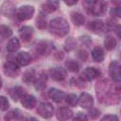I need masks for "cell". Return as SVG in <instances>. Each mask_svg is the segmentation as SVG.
I'll return each instance as SVG.
<instances>
[{
	"label": "cell",
	"instance_id": "6da1fadb",
	"mask_svg": "<svg viewBox=\"0 0 121 121\" xmlns=\"http://www.w3.org/2000/svg\"><path fill=\"white\" fill-rule=\"evenodd\" d=\"M50 30L58 36H64L69 32V24L63 18H55L50 22Z\"/></svg>",
	"mask_w": 121,
	"mask_h": 121
},
{
	"label": "cell",
	"instance_id": "7a4b0ae2",
	"mask_svg": "<svg viewBox=\"0 0 121 121\" xmlns=\"http://www.w3.org/2000/svg\"><path fill=\"white\" fill-rule=\"evenodd\" d=\"M85 5L87 6V10L89 13L95 15V16H98L101 13H103L105 11V6H107V4L105 2H101L98 3L96 1H86Z\"/></svg>",
	"mask_w": 121,
	"mask_h": 121
},
{
	"label": "cell",
	"instance_id": "3957f363",
	"mask_svg": "<svg viewBox=\"0 0 121 121\" xmlns=\"http://www.w3.org/2000/svg\"><path fill=\"white\" fill-rule=\"evenodd\" d=\"M37 112L43 118H49L54 113V107L50 103L43 102V103H40V105L38 106Z\"/></svg>",
	"mask_w": 121,
	"mask_h": 121
},
{
	"label": "cell",
	"instance_id": "277c9868",
	"mask_svg": "<svg viewBox=\"0 0 121 121\" xmlns=\"http://www.w3.org/2000/svg\"><path fill=\"white\" fill-rule=\"evenodd\" d=\"M4 73L7 77L16 78L20 73V68L13 61H7L4 64Z\"/></svg>",
	"mask_w": 121,
	"mask_h": 121
},
{
	"label": "cell",
	"instance_id": "5b68a950",
	"mask_svg": "<svg viewBox=\"0 0 121 121\" xmlns=\"http://www.w3.org/2000/svg\"><path fill=\"white\" fill-rule=\"evenodd\" d=\"M34 14V8L32 6H22L17 13V16L19 18V20L23 21V20H29L32 18Z\"/></svg>",
	"mask_w": 121,
	"mask_h": 121
},
{
	"label": "cell",
	"instance_id": "8992f818",
	"mask_svg": "<svg viewBox=\"0 0 121 121\" xmlns=\"http://www.w3.org/2000/svg\"><path fill=\"white\" fill-rule=\"evenodd\" d=\"M109 73H110V76L112 77V78L114 81L120 82L121 74H120V65H119L118 61L113 60V61L111 62L110 67H109Z\"/></svg>",
	"mask_w": 121,
	"mask_h": 121
},
{
	"label": "cell",
	"instance_id": "52a82bcc",
	"mask_svg": "<svg viewBox=\"0 0 121 121\" xmlns=\"http://www.w3.org/2000/svg\"><path fill=\"white\" fill-rule=\"evenodd\" d=\"M100 75H101V72L98 69H96L95 67H87L82 72L81 77L83 79L90 81V80H93V79L98 78Z\"/></svg>",
	"mask_w": 121,
	"mask_h": 121
},
{
	"label": "cell",
	"instance_id": "ba28073f",
	"mask_svg": "<svg viewBox=\"0 0 121 121\" xmlns=\"http://www.w3.org/2000/svg\"><path fill=\"white\" fill-rule=\"evenodd\" d=\"M79 106L83 109H89L93 106L94 104V99L92 97L91 95H89L88 93H82L78 98V102Z\"/></svg>",
	"mask_w": 121,
	"mask_h": 121
},
{
	"label": "cell",
	"instance_id": "9c48e42d",
	"mask_svg": "<svg viewBox=\"0 0 121 121\" xmlns=\"http://www.w3.org/2000/svg\"><path fill=\"white\" fill-rule=\"evenodd\" d=\"M1 12L7 17H12L16 13L15 5L12 2H5L1 6Z\"/></svg>",
	"mask_w": 121,
	"mask_h": 121
},
{
	"label": "cell",
	"instance_id": "30bf717a",
	"mask_svg": "<svg viewBox=\"0 0 121 121\" xmlns=\"http://www.w3.org/2000/svg\"><path fill=\"white\" fill-rule=\"evenodd\" d=\"M50 76L54 80H63L66 78V71L62 67H53L50 69Z\"/></svg>",
	"mask_w": 121,
	"mask_h": 121
},
{
	"label": "cell",
	"instance_id": "8fae6325",
	"mask_svg": "<svg viewBox=\"0 0 121 121\" xmlns=\"http://www.w3.org/2000/svg\"><path fill=\"white\" fill-rule=\"evenodd\" d=\"M73 116V112L66 107H62L58 110L57 112V118L60 121H67Z\"/></svg>",
	"mask_w": 121,
	"mask_h": 121
},
{
	"label": "cell",
	"instance_id": "7c38bea8",
	"mask_svg": "<svg viewBox=\"0 0 121 121\" xmlns=\"http://www.w3.org/2000/svg\"><path fill=\"white\" fill-rule=\"evenodd\" d=\"M48 95H49V97H50L53 101H55V102H57V103L61 102V101L63 100L64 96H65V95H64V93H63L62 91L58 90V89H56V88H51V89L49 90V92H48Z\"/></svg>",
	"mask_w": 121,
	"mask_h": 121
},
{
	"label": "cell",
	"instance_id": "4fadbf2b",
	"mask_svg": "<svg viewBox=\"0 0 121 121\" xmlns=\"http://www.w3.org/2000/svg\"><path fill=\"white\" fill-rule=\"evenodd\" d=\"M21 103L26 109H32L36 105V98L31 95H25L21 98Z\"/></svg>",
	"mask_w": 121,
	"mask_h": 121
},
{
	"label": "cell",
	"instance_id": "5bb4252c",
	"mask_svg": "<svg viewBox=\"0 0 121 121\" xmlns=\"http://www.w3.org/2000/svg\"><path fill=\"white\" fill-rule=\"evenodd\" d=\"M20 37L22 38L23 41L25 42H27L31 39L32 37V34H33V28L31 26H25L23 27H21L20 31Z\"/></svg>",
	"mask_w": 121,
	"mask_h": 121
},
{
	"label": "cell",
	"instance_id": "9a60e30c",
	"mask_svg": "<svg viewBox=\"0 0 121 121\" xmlns=\"http://www.w3.org/2000/svg\"><path fill=\"white\" fill-rule=\"evenodd\" d=\"M16 60L18 61V63H19L20 65L26 66V65H27V64L30 62L31 58H30V55H29L27 52L22 51V52H20V53L17 54V56H16Z\"/></svg>",
	"mask_w": 121,
	"mask_h": 121
},
{
	"label": "cell",
	"instance_id": "2e32d148",
	"mask_svg": "<svg viewBox=\"0 0 121 121\" xmlns=\"http://www.w3.org/2000/svg\"><path fill=\"white\" fill-rule=\"evenodd\" d=\"M24 94H25V91H24L23 87H21V86H15L9 91V95L14 101H17L20 98H22L25 95Z\"/></svg>",
	"mask_w": 121,
	"mask_h": 121
},
{
	"label": "cell",
	"instance_id": "e0dca14e",
	"mask_svg": "<svg viewBox=\"0 0 121 121\" xmlns=\"http://www.w3.org/2000/svg\"><path fill=\"white\" fill-rule=\"evenodd\" d=\"M46 80H47V78H46V75L42 73L39 78L37 79H35L34 81V87L36 90L38 91H42L45 88V85H46Z\"/></svg>",
	"mask_w": 121,
	"mask_h": 121
},
{
	"label": "cell",
	"instance_id": "ac0fdd59",
	"mask_svg": "<svg viewBox=\"0 0 121 121\" xmlns=\"http://www.w3.org/2000/svg\"><path fill=\"white\" fill-rule=\"evenodd\" d=\"M88 27L95 33H98L100 31H103V29L105 28V24L101 21V20H95L93 22H90V24L88 25Z\"/></svg>",
	"mask_w": 121,
	"mask_h": 121
},
{
	"label": "cell",
	"instance_id": "d6986e66",
	"mask_svg": "<svg viewBox=\"0 0 121 121\" xmlns=\"http://www.w3.org/2000/svg\"><path fill=\"white\" fill-rule=\"evenodd\" d=\"M71 20H72V22H73L76 26H81V25L84 24L85 18H84V16H83L80 12L73 11V12L71 13Z\"/></svg>",
	"mask_w": 121,
	"mask_h": 121
},
{
	"label": "cell",
	"instance_id": "ffe728a7",
	"mask_svg": "<svg viewBox=\"0 0 121 121\" xmlns=\"http://www.w3.org/2000/svg\"><path fill=\"white\" fill-rule=\"evenodd\" d=\"M92 57L95 61H98V62L102 61L104 60V51H103V49L99 46L95 47L92 51Z\"/></svg>",
	"mask_w": 121,
	"mask_h": 121
},
{
	"label": "cell",
	"instance_id": "44dd1931",
	"mask_svg": "<svg viewBox=\"0 0 121 121\" xmlns=\"http://www.w3.org/2000/svg\"><path fill=\"white\" fill-rule=\"evenodd\" d=\"M20 47V42L17 38H12L9 40V42L8 43L7 45V50L9 52H15L19 49Z\"/></svg>",
	"mask_w": 121,
	"mask_h": 121
},
{
	"label": "cell",
	"instance_id": "7402d4cb",
	"mask_svg": "<svg viewBox=\"0 0 121 121\" xmlns=\"http://www.w3.org/2000/svg\"><path fill=\"white\" fill-rule=\"evenodd\" d=\"M58 5H59L58 1H47L43 5V9L45 12H52L57 9Z\"/></svg>",
	"mask_w": 121,
	"mask_h": 121
},
{
	"label": "cell",
	"instance_id": "603a6c76",
	"mask_svg": "<svg viewBox=\"0 0 121 121\" xmlns=\"http://www.w3.org/2000/svg\"><path fill=\"white\" fill-rule=\"evenodd\" d=\"M12 34V30L7 26H0V38L1 39H7L9 37H10Z\"/></svg>",
	"mask_w": 121,
	"mask_h": 121
},
{
	"label": "cell",
	"instance_id": "cb8c5ba5",
	"mask_svg": "<svg viewBox=\"0 0 121 121\" xmlns=\"http://www.w3.org/2000/svg\"><path fill=\"white\" fill-rule=\"evenodd\" d=\"M104 44H105L106 49L112 50V49H113V48L115 47V45H116V41H115V39H114L112 36H108V37H106V39H105V41H104Z\"/></svg>",
	"mask_w": 121,
	"mask_h": 121
},
{
	"label": "cell",
	"instance_id": "d4e9b609",
	"mask_svg": "<svg viewBox=\"0 0 121 121\" xmlns=\"http://www.w3.org/2000/svg\"><path fill=\"white\" fill-rule=\"evenodd\" d=\"M35 71L34 70H27L24 76H23V79L24 81H26V83H30V82H34L35 81Z\"/></svg>",
	"mask_w": 121,
	"mask_h": 121
},
{
	"label": "cell",
	"instance_id": "484cf974",
	"mask_svg": "<svg viewBox=\"0 0 121 121\" xmlns=\"http://www.w3.org/2000/svg\"><path fill=\"white\" fill-rule=\"evenodd\" d=\"M65 66L71 72H78V68H79L78 63L76 60H66Z\"/></svg>",
	"mask_w": 121,
	"mask_h": 121
},
{
	"label": "cell",
	"instance_id": "4316f807",
	"mask_svg": "<svg viewBox=\"0 0 121 121\" xmlns=\"http://www.w3.org/2000/svg\"><path fill=\"white\" fill-rule=\"evenodd\" d=\"M65 100H66V103L69 106H72V107H76L78 102V98L77 95H75V94H69L66 96Z\"/></svg>",
	"mask_w": 121,
	"mask_h": 121
},
{
	"label": "cell",
	"instance_id": "83f0119b",
	"mask_svg": "<svg viewBox=\"0 0 121 121\" xmlns=\"http://www.w3.org/2000/svg\"><path fill=\"white\" fill-rule=\"evenodd\" d=\"M36 25H37V26H38L39 28H41V29H43V28H44V27L46 26V19H45V16H44L43 14L41 13V14L38 16L37 21H36Z\"/></svg>",
	"mask_w": 121,
	"mask_h": 121
},
{
	"label": "cell",
	"instance_id": "f1b7e54d",
	"mask_svg": "<svg viewBox=\"0 0 121 121\" xmlns=\"http://www.w3.org/2000/svg\"><path fill=\"white\" fill-rule=\"evenodd\" d=\"M9 107V103L8 101V99L5 96H0V110L1 111H6L8 110Z\"/></svg>",
	"mask_w": 121,
	"mask_h": 121
},
{
	"label": "cell",
	"instance_id": "f546056e",
	"mask_svg": "<svg viewBox=\"0 0 121 121\" xmlns=\"http://www.w3.org/2000/svg\"><path fill=\"white\" fill-rule=\"evenodd\" d=\"M65 45H66V46H65L66 49L71 50V49L75 48V46H76V42H75V40H74L73 38H69L68 40H66Z\"/></svg>",
	"mask_w": 121,
	"mask_h": 121
},
{
	"label": "cell",
	"instance_id": "4dcf8cb0",
	"mask_svg": "<svg viewBox=\"0 0 121 121\" xmlns=\"http://www.w3.org/2000/svg\"><path fill=\"white\" fill-rule=\"evenodd\" d=\"M73 121H88V119H87V116H86L84 113L78 112V113L74 117Z\"/></svg>",
	"mask_w": 121,
	"mask_h": 121
},
{
	"label": "cell",
	"instance_id": "1f68e13d",
	"mask_svg": "<svg viewBox=\"0 0 121 121\" xmlns=\"http://www.w3.org/2000/svg\"><path fill=\"white\" fill-rule=\"evenodd\" d=\"M101 121H119L118 117L114 114H108V115H105Z\"/></svg>",
	"mask_w": 121,
	"mask_h": 121
},
{
	"label": "cell",
	"instance_id": "d6a6232c",
	"mask_svg": "<svg viewBox=\"0 0 121 121\" xmlns=\"http://www.w3.org/2000/svg\"><path fill=\"white\" fill-rule=\"evenodd\" d=\"M111 15L116 16V17H120V16H121V9H120V7L112 8V10H111Z\"/></svg>",
	"mask_w": 121,
	"mask_h": 121
},
{
	"label": "cell",
	"instance_id": "836d02e7",
	"mask_svg": "<svg viewBox=\"0 0 121 121\" xmlns=\"http://www.w3.org/2000/svg\"><path fill=\"white\" fill-rule=\"evenodd\" d=\"M89 115L91 118H96L99 115V111L96 109H91V111L89 112Z\"/></svg>",
	"mask_w": 121,
	"mask_h": 121
},
{
	"label": "cell",
	"instance_id": "e575fe53",
	"mask_svg": "<svg viewBox=\"0 0 121 121\" xmlns=\"http://www.w3.org/2000/svg\"><path fill=\"white\" fill-rule=\"evenodd\" d=\"M64 3L68 6H72V5H75L77 4V0H74V1H64Z\"/></svg>",
	"mask_w": 121,
	"mask_h": 121
},
{
	"label": "cell",
	"instance_id": "d590c367",
	"mask_svg": "<svg viewBox=\"0 0 121 121\" xmlns=\"http://www.w3.org/2000/svg\"><path fill=\"white\" fill-rule=\"evenodd\" d=\"M28 121H38L36 118H34V117H31V118H29L28 119Z\"/></svg>",
	"mask_w": 121,
	"mask_h": 121
},
{
	"label": "cell",
	"instance_id": "8d00e7d4",
	"mask_svg": "<svg viewBox=\"0 0 121 121\" xmlns=\"http://www.w3.org/2000/svg\"><path fill=\"white\" fill-rule=\"evenodd\" d=\"M1 87H2V79L0 78V89H1Z\"/></svg>",
	"mask_w": 121,
	"mask_h": 121
}]
</instances>
